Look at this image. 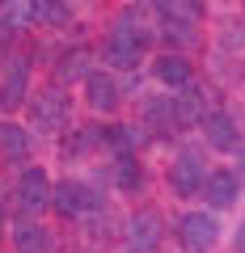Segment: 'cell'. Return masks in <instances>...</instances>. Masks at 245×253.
Masks as SVG:
<instances>
[{
	"label": "cell",
	"mask_w": 245,
	"mask_h": 253,
	"mask_svg": "<svg viewBox=\"0 0 245 253\" xmlns=\"http://www.w3.org/2000/svg\"><path fill=\"white\" fill-rule=\"evenodd\" d=\"M148 42H152V38H148L144 30H131L127 21H118V26L106 34V42H101V59H106L110 68H123V72H131V68L144 59Z\"/></svg>",
	"instance_id": "cell-1"
},
{
	"label": "cell",
	"mask_w": 245,
	"mask_h": 253,
	"mask_svg": "<svg viewBox=\"0 0 245 253\" xmlns=\"http://www.w3.org/2000/svg\"><path fill=\"white\" fill-rule=\"evenodd\" d=\"M51 207L68 219H85L93 211H101V194L89 186V181H76V177H64L51 186Z\"/></svg>",
	"instance_id": "cell-2"
},
{
	"label": "cell",
	"mask_w": 245,
	"mask_h": 253,
	"mask_svg": "<svg viewBox=\"0 0 245 253\" xmlns=\"http://www.w3.org/2000/svg\"><path fill=\"white\" fill-rule=\"evenodd\" d=\"M68 118H72V97H68L64 89H47L43 97H34V106H30V126H38V131H68Z\"/></svg>",
	"instance_id": "cell-3"
},
{
	"label": "cell",
	"mask_w": 245,
	"mask_h": 253,
	"mask_svg": "<svg viewBox=\"0 0 245 253\" xmlns=\"http://www.w3.org/2000/svg\"><path fill=\"white\" fill-rule=\"evenodd\" d=\"M203 181H207V165H203L199 152H178L169 165V190L191 199V194H203Z\"/></svg>",
	"instance_id": "cell-4"
},
{
	"label": "cell",
	"mask_w": 245,
	"mask_h": 253,
	"mask_svg": "<svg viewBox=\"0 0 245 253\" xmlns=\"http://www.w3.org/2000/svg\"><path fill=\"white\" fill-rule=\"evenodd\" d=\"M81 89H85L89 110H98V114H114V110L123 106V93H118L114 72H101V68H93V72L81 76Z\"/></svg>",
	"instance_id": "cell-5"
},
{
	"label": "cell",
	"mask_w": 245,
	"mask_h": 253,
	"mask_svg": "<svg viewBox=\"0 0 245 253\" xmlns=\"http://www.w3.org/2000/svg\"><path fill=\"white\" fill-rule=\"evenodd\" d=\"M178 236H182V245H186L191 253H207L211 245L220 241V224H216L211 211H191V215H182Z\"/></svg>",
	"instance_id": "cell-6"
},
{
	"label": "cell",
	"mask_w": 245,
	"mask_h": 253,
	"mask_svg": "<svg viewBox=\"0 0 245 253\" xmlns=\"http://www.w3.org/2000/svg\"><path fill=\"white\" fill-rule=\"evenodd\" d=\"M17 207L21 211H47L51 207V177H47V169H26L17 181Z\"/></svg>",
	"instance_id": "cell-7"
},
{
	"label": "cell",
	"mask_w": 245,
	"mask_h": 253,
	"mask_svg": "<svg viewBox=\"0 0 245 253\" xmlns=\"http://www.w3.org/2000/svg\"><path fill=\"white\" fill-rule=\"evenodd\" d=\"M127 241H131L136 253H152L156 245H161V215H156L152 207L136 211V215H131V228H127Z\"/></svg>",
	"instance_id": "cell-8"
},
{
	"label": "cell",
	"mask_w": 245,
	"mask_h": 253,
	"mask_svg": "<svg viewBox=\"0 0 245 253\" xmlns=\"http://www.w3.org/2000/svg\"><path fill=\"white\" fill-rule=\"evenodd\" d=\"M203 199H207L211 207H233V203L241 199V173H233V169L207 173V181H203Z\"/></svg>",
	"instance_id": "cell-9"
},
{
	"label": "cell",
	"mask_w": 245,
	"mask_h": 253,
	"mask_svg": "<svg viewBox=\"0 0 245 253\" xmlns=\"http://www.w3.org/2000/svg\"><path fill=\"white\" fill-rule=\"evenodd\" d=\"M203 135H207L211 148L233 152L237 139H241V131H237V123H233V114H228V110H211V114H203Z\"/></svg>",
	"instance_id": "cell-10"
},
{
	"label": "cell",
	"mask_w": 245,
	"mask_h": 253,
	"mask_svg": "<svg viewBox=\"0 0 245 253\" xmlns=\"http://www.w3.org/2000/svg\"><path fill=\"white\" fill-rule=\"evenodd\" d=\"M30 89V63L26 59H13L4 68V81H0V110H17L21 97Z\"/></svg>",
	"instance_id": "cell-11"
},
{
	"label": "cell",
	"mask_w": 245,
	"mask_h": 253,
	"mask_svg": "<svg viewBox=\"0 0 245 253\" xmlns=\"http://www.w3.org/2000/svg\"><path fill=\"white\" fill-rule=\"evenodd\" d=\"M152 76L161 84H169V89H186V84H191V59H186V55H156Z\"/></svg>",
	"instance_id": "cell-12"
},
{
	"label": "cell",
	"mask_w": 245,
	"mask_h": 253,
	"mask_svg": "<svg viewBox=\"0 0 245 253\" xmlns=\"http://www.w3.org/2000/svg\"><path fill=\"white\" fill-rule=\"evenodd\" d=\"M13 249L17 253H47L51 249V232L34 219H17L13 224Z\"/></svg>",
	"instance_id": "cell-13"
},
{
	"label": "cell",
	"mask_w": 245,
	"mask_h": 253,
	"mask_svg": "<svg viewBox=\"0 0 245 253\" xmlns=\"http://www.w3.org/2000/svg\"><path fill=\"white\" fill-rule=\"evenodd\" d=\"M152 9L161 13V21H178V26L203 21V0H152Z\"/></svg>",
	"instance_id": "cell-14"
},
{
	"label": "cell",
	"mask_w": 245,
	"mask_h": 253,
	"mask_svg": "<svg viewBox=\"0 0 245 253\" xmlns=\"http://www.w3.org/2000/svg\"><path fill=\"white\" fill-rule=\"evenodd\" d=\"M30 17L38 26H68L72 21V9H68V0H30Z\"/></svg>",
	"instance_id": "cell-15"
},
{
	"label": "cell",
	"mask_w": 245,
	"mask_h": 253,
	"mask_svg": "<svg viewBox=\"0 0 245 253\" xmlns=\"http://www.w3.org/2000/svg\"><path fill=\"white\" fill-rule=\"evenodd\" d=\"M169 101H173V118H178V126L203 123V93H199V89L186 84V93H178V97H169Z\"/></svg>",
	"instance_id": "cell-16"
},
{
	"label": "cell",
	"mask_w": 245,
	"mask_h": 253,
	"mask_svg": "<svg viewBox=\"0 0 245 253\" xmlns=\"http://www.w3.org/2000/svg\"><path fill=\"white\" fill-rule=\"evenodd\" d=\"M101 144L114 148V156H131V152H136V144H140V135H136V126L114 123V126H101Z\"/></svg>",
	"instance_id": "cell-17"
},
{
	"label": "cell",
	"mask_w": 245,
	"mask_h": 253,
	"mask_svg": "<svg viewBox=\"0 0 245 253\" xmlns=\"http://www.w3.org/2000/svg\"><path fill=\"white\" fill-rule=\"evenodd\" d=\"M0 152L9 156V161H21L30 152V135L21 123H0Z\"/></svg>",
	"instance_id": "cell-18"
},
{
	"label": "cell",
	"mask_w": 245,
	"mask_h": 253,
	"mask_svg": "<svg viewBox=\"0 0 245 253\" xmlns=\"http://www.w3.org/2000/svg\"><path fill=\"white\" fill-rule=\"evenodd\" d=\"M98 144H101V126H93V131L81 126V131H72L59 148H64V156H81V152H89V148H98Z\"/></svg>",
	"instance_id": "cell-19"
},
{
	"label": "cell",
	"mask_w": 245,
	"mask_h": 253,
	"mask_svg": "<svg viewBox=\"0 0 245 253\" xmlns=\"http://www.w3.org/2000/svg\"><path fill=\"white\" fill-rule=\"evenodd\" d=\"M114 181H118V186H123V190H136L140 186V161H136V152H131V156H114Z\"/></svg>",
	"instance_id": "cell-20"
},
{
	"label": "cell",
	"mask_w": 245,
	"mask_h": 253,
	"mask_svg": "<svg viewBox=\"0 0 245 253\" xmlns=\"http://www.w3.org/2000/svg\"><path fill=\"white\" fill-rule=\"evenodd\" d=\"M144 118H148L152 126H178V118H173V101H169V97L148 101V106H144Z\"/></svg>",
	"instance_id": "cell-21"
},
{
	"label": "cell",
	"mask_w": 245,
	"mask_h": 253,
	"mask_svg": "<svg viewBox=\"0 0 245 253\" xmlns=\"http://www.w3.org/2000/svg\"><path fill=\"white\" fill-rule=\"evenodd\" d=\"M241 253H245V228H241Z\"/></svg>",
	"instance_id": "cell-22"
},
{
	"label": "cell",
	"mask_w": 245,
	"mask_h": 253,
	"mask_svg": "<svg viewBox=\"0 0 245 253\" xmlns=\"http://www.w3.org/2000/svg\"><path fill=\"white\" fill-rule=\"evenodd\" d=\"M241 165H245V156H241Z\"/></svg>",
	"instance_id": "cell-23"
}]
</instances>
